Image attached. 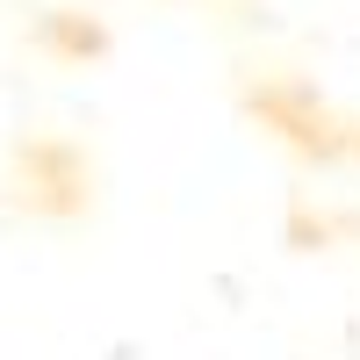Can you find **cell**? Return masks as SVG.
I'll list each match as a JSON object with an SVG mask.
<instances>
[{
    "instance_id": "cell-1",
    "label": "cell",
    "mask_w": 360,
    "mask_h": 360,
    "mask_svg": "<svg viewBox=\"0 0 360 360\" xmlns=\"http://www.w3.org/2000/svg\"><path fill=\"white\" fill-rule=\"evenodd\" d=\"M8 188L29 217L72 224L94 209V159L79 152L72 137H22L8 152Z\"/></svg>"
},
{
    "instance_id": "cell-2",
    "label": "cell",
    "mask_w": 360,
    "mask_h": 360,
    "mask_svg": "<svg viewBox=\"0 0 360 360\" xmlns=\"http://www.w3.org/2000/svg\"><path fill=\"white\" fill-rule=\"evenodd\" d=\"M245 108L259 115L266 130H281L303 159H339V152H353V144H346V123L324 108V94H317L310 79H259V86H245Z\"/></svg>"
},
{
    "instance_id": "cell-3",
    "label": "cell",
    "mask_w": 360,
    "mask_h": 360,
    "mask_svg": "<svg viewBox=\"0 0 360 360\" xmlns=\"http://www.w3.org/2000/svg\"><path fill=\"white\" fill-rule=\"evenodd\" d=\"M29 44L44 58H65V65H86V58H108V22L86 8H44L29 22Z\"/></svg>"
}]
</instances>
